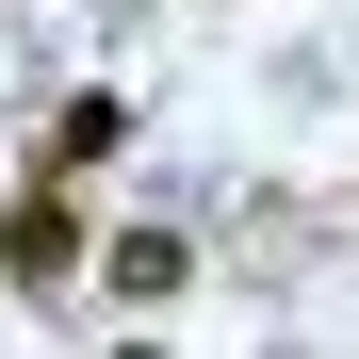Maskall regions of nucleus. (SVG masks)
<instances>
[{
	"label": "nucleus",
	"instance_id": "f03ea898",
	"mask_svg": "<svg viewBox=\"0 0 359 359\" xmlns=\"http://www.w3.org/2000/svg\"><path fill=\"white\" fill-rule=\"evenodd\" d=\"M114 147H131V98L98 82V98H66V114H49V147H33V180H49V196H82V180H98Z\"/></svg>",
	"mask_w": 359,
	"mask_h": 359
},
{
	"label": "nucleus",
	"instance_id": "f257e3e1",
	"mask_svg": "<svg viewBox=\"0 0 359 359\" xmlns=\"http://www.w3.org/2000/svg\"><path fill=\"white\" fill-rule=\"evenodd\" d=\"M82 196H49V180H17V212H0V278L17 294H82Z\"/></svg>",
	"mask_w": 359,
	"mask_h": 359
},
{
	"label": "nucleus",
	"instance_id": "20e7f679",
	"mask_svg": "<svg viewBox=\"0 0 359 359\" xmlns=\"http://www.w3.org/2000/svg\"><path fill=\"white\" fill-rule=\"evenodd\" d=\"M114 359H163V343H114Z\"/></svg>",
	"mask_w": 359,
	"mask_h": 359
},
{
	"label": "nucleus",
	"instance_id": "7ed1b4c3",
	"mask_svg": "<svg viewBox=\"0 0 359 359\" xmlns=\"http://www.w3.org/2000/svg\"><path fill=\"white\" fill-rule=\"evenodd\" d=\"M180 262H196V245H180V229H114V262H98V278H114V294H131V311H147V294H180Z\"/></svg>",
	"mask_w": 359,
	"mask_h": 359
}]
</instances>
